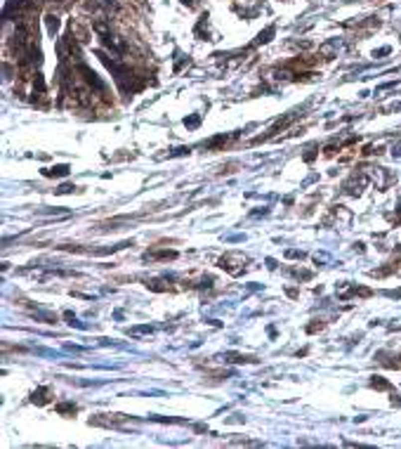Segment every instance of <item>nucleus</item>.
Here are the masks:
<instances>
[{"label":"nucleus","mask_w":401,"mask_h":449,"mask_svg":"<svg viewBox=\"0 0 401 449\" xmlns=\"http://www.w3.org/2000/svg\"><path fill=\"white\" fill-rule=\"evenodd\" d=\"M78 71L83 73V78H85V83H88V85H92V88H95V90H99V92L104 90V81H99V78H97V73L92 71L90 66H85V64L80 62V64H78Z\"/></svg>","instance_id":"obj_1"},{"label":"nucleus","mask_w":401,"mask_h":449,"mask_svg":"<svg viewBox=\"0 0 401 449\" xmlns=\"http://www.w3.org/2000/svg\"><path fill=\"white\" fill-rule=\"evenodd\" d=\"M26 2H28V0H7V5H5V9H2V17L9 19L12 14H14V12L19 14L21 9L26 7Z\"/></svg>","instance_id":"obj_2"},{"label":"nucleus","mask_w":401,"mask_h":449,"mask_svg":"<svg viewBox=\"0 0 401 449\" xmlns=\"http://www.w3.org/2000/svg\"><path fill=\"white\" fill-rule=\"evenodd\" d=\"M43 173L47 178H64V175H69V166H54V168H47Z\"/></svg>","instance_id":"obj_3"},{"label":"nucleus","mask_w":401,"mask_h":449,"mask_svg":"<svg viewBox=\"0 0 401 449\" xmlns=\"http://www.w3.org/2000/svg\"><path fill=\"white\" fill-rule=\"evenodd\" d=\"M95 5L104 9H116V0H95Z\"/></svg>","instance_id":"obj_4"},{"label":"nucleus","mask_w":401,"mask_h":449,"mask_svg":"<svg viewBox=\"0 0 401 449\" xmlns=\"http://www.w3.org/2000/svg\"><path fill=\"white\" fill-rule=\"evenodd\" d=\"M269 36H274V26H269L267 31H265V33H260L255 43H267V40H269Z\"/></svg>","instance_id":"obj_5"},{"label":"nucleus","mask_w":401,"mask_h":449,"mask_svg":"<svg viewBox=\"0 0 401 449\" xmlns=\"http://www.w3.org/2000/svg\"><path fill=\"white\" fill-rule=\"evenodd\" d=\"M153 329L151 326H134V329H130L128 333H133V336H139V333H151Z\"/></svg>","instance_id":"obj_6"},{"label":"nucleus","mask_w":401,"mask_h":449,"mask_svg":"<svg viewBox=\"0 0 401 449\" xmlns=\"http://www.w3.org/2000/svg\"><path fill=\"white\" fill-rule=\"evenodd\" d=\"M198 123H201V118H198V116H189V118H184V126H187V128H196Z\"/></svg>","instance_id":"obj_7"},{"label":"nucleus","mask_w":401,"mask_h":449,"mask_svg":"<svg viewBox=\"0 0 401 449\" xmlns=\"http://www.w3.org/2000/svg\"><path fill=\"white\" fill-rule=\"evenodd\" d=\"M373 388H380V390H385V388H387V381H383L380 376H375L373 378Z\"/></svg>","instance_id":"obj_8"},{"label":"nucleus","mask_w":401,"mask_h":449,"mask_svg":"<svg viewBox=\"0 0 401 449\" xmlns=\"http://www.w3.org/2000/svg\"><path fill=\"white\" fill-rule=\"evenodd\" d=\"M57 412H76V404H59V407H57Z\"/></svg>","instance_id":"obj_9"},{"label":"nucleus","mask_w":401,"mask_h":449,"mask_svg":"<svg viewBox=\"0 0 401 449\" xmlns=\"http://www.w3.org/2000/svg\"><path fill=\"white\" fill-rule=\"evenodd\" d=\"M71 189H76V187H71V185H64V187L57 189V194H66V192H71Z\"/></svg>","instance_id":"obj_10"},{"label":"nucleus","mask_w":401,"mask_h":449,"mask_svg":"<svg viewBox=\"0 0 401 449\" xmlns=\"http://www.w3.org/2000/svg\"><path fill=\"white\" fill-rule=\"evenodd\" d=\"M390 52V47H383V50H378V52H373V57H383V54Z\"/></svg>","instance_id":"obj_11"},{"label":"nucleus","mask_w":401,"mask_h":449,"mask_svg":"<svg viewBox=\"0 0 401 449\" xmlns=\"http://www.w3.org/2000/svg\"><path fill=\"white\" fill-rule=\"evenodd\" d=\"M399 213H401V204H399Z\"/></svg>","instance_id":"obj_12"}]
</instances>
